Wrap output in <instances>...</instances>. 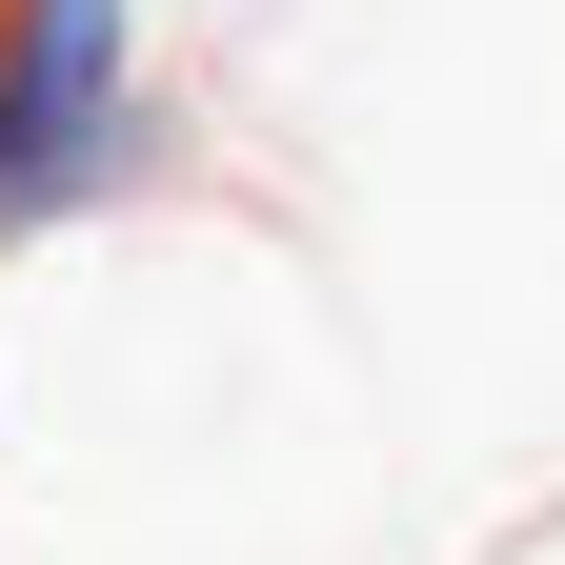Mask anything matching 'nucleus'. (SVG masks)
<instances>
[{
    "label": "nucleus",
    "mask_w": 565,
    "mask_h": 565,
    "mask_svg": "<svg viewBox=\"0 0 565 565\" xmlns=\"http://www.w3.org/2000/svg\"><path fill=\"white\" fill-rule=\"evenodd\" d=\"M182 162V82L141 0H0V243H61Z\"/></svg>",
    "instance_id": "obj_1"
}]
</instances>
